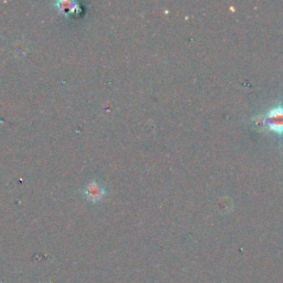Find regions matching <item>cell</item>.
<instances>
[{
  "mask_svg": "<svg viewBox=\"0 0 283 283\" xmlns=\"http://www.w3.org/2000/svg\"><path fill=\"white\" fill-rule=\"evenodd\" d=\"M262 133H270L277 137L283 136V104L280 101L269 108L263 114L250 121Z\"/></svg>",
  "mask_w": 283,
  "mask_h": 283,
  "instance_id": "cell-1",
  "label": "cell"
},
{
  "mask_svg": "<svg viewBox=\"0 0 283 283\" xmlns=\"http://www.w3.org/2000/svg\"><path fill=\"white\" fill-rule=\"evenodd\" d=\"M83 197L86 198L92 204H96V202L101 201L105 196V189L98 181L92 180L91 183H88L84 189L82 191Z\"/></svg>",
  "mask_w": 283,
  "mask_h": 283,
  "instance_id": "cell-2",
  "label": "cell"
},
{
  "mask_svg": "<svg viewBox=\"0 0 283 283\" xmlns=\"http://www.w3.org/2000/svg\"><path fill=\"white\" fill-rule=\"evenodd\" d=\"M53 6L57 8L60 14L65 16L72 15L80 11L79 3L75 1H70V0H59V1L53 2Z\"/></svg>",
  "mask_w": 283,
  "mask_h": 283,
  "instance_id": "cell-3",
  "label": "cell"
}]
</instances>
